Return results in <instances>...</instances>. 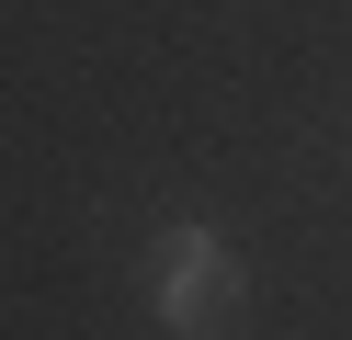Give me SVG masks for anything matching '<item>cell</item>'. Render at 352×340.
<instances>
[{"instance_id": "1", "label": "cell", "mask_w": 352, "mask_h": 340, "mask_svg": "<svg viewBox=\"0 0 352 340\" xmlns=\"http://www.w3.org/2000/svg\"><path fill=\"white\" fill-rule=\"evenodd\" d=\"M148 295H160V317H216L239 295V272H228V249L205 227H160L148 238Z\"/></svg>"}]
</instances>
